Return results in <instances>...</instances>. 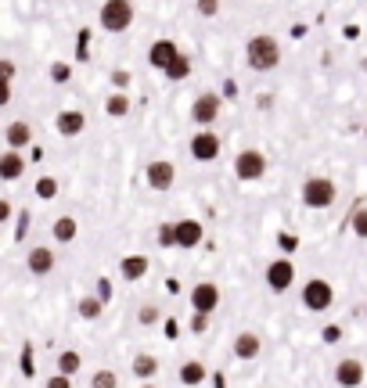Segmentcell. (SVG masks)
I'll list each match as a JSON object with an SVG mask.
<instances>
[{
  "label": "cell",
  "instance_id": "cell-1",
  "mask_svg": "<svg viewBox=\"0 0 367 388\" xmlns=\"http://www.w3.org/2000/svg\"><path fill=\"white\" fill-rule=\"evenodd\" d=\"M245 61H249L252 72H274L277 65H281V43H277V36H270V33L249 36V43H245Z\"/></svg>",
  "mask_w": 367,
  "mask_h": 388
},
{
  "label": "cell",
  "instance_id": "cell-2",
  "mask_svg": "<svg viewBox=\"0 0 367 388\" xmlns=\"http://www.w3.org/2000/svg\"><path fill=\"white\" fill-rule=\"evenodd\" d=\"M299 198H302V205H306V209L320 212V209H331L335 205L338 187L328 177H306V180H302V187H299Z\"/></svg>",
  "mask_w": 367,
  "mask_h": 388
},
{
  "label": "cell",
  "instance_id": "cell-3",
  "mask_svg": "<svg viewBox=\"0 0 367 388\" xmlns=\"http://www.w3.org/2000/svg\"><path fill=\"white\" fill-rule=\"evenodd\" d=\"M97 26L104 33H126L134 26V0H104L97 11Z\"/></svg>",
  "mask_w": 367,
  "mask_h": 388
},
{
  "label": "cell",
  "instance_id": "cell-4",
  "mask_svg": "<svg viewBox=\"0 0 367 388\" xmlns=\"http://www.w3.org/2000/svg\"><path fill=\"white\" fill-rule=\"evenodd\" d=\"M299 298H302V309H310V313H328L331 302H335V288H331L324 277H310L306 284H302Z\"/></svg>",
  "mask_w": 367,
  "mask_h": 388
},
{
  "label": "cell",
  "instance_id": "cell-5",
  "mask_svg": "<svg viewBox=\"0 0 367 388\" xmlns=\"http://www.w3.org/2000/svg\"><path fill=\"white\" fill-rule=\"evenodd\" d=\"M234 177L242 180V184L263 180L267 177V155H263V151H256V147L237 151V155H234Z\"/></svg>",
  "mask_w": 367,
  "mask_h": 388
},
{
  "label": "cell",
  "instance_id": "cell-6",
  "mask_svg": "<svg viewBox=\"0 0 367 388\" xmlns=\"http://www.w3.org/2000/svg\"><path fill=\"white\" fill-rule=\"evenodd\" d=\"M220 108H224V97L216 90H202L198 97L191 101V119L198 129H209L216 119H220Z\"/></svg>",
  "mask_w": 367,
  "mask_h": 388
},
{
  "label": "cell",
  "instance_id": "cell-7",
  "mask_svg": "<svg viewBox=\"0 0 367 388\" xmlns=\"http://www.w3.org/2000/svg\"><path fill=\"white\" fill-rule=\"evenodd\" d=\"M263 280H267V288H270L274 295H285V291L295 284V263H292L288 255L270 259V263H267V273H263Z\"/></svg>",
  "mask_w": 367,
  "mask_h": 388
},
{
  "label": "cell",
  "instance_id": "cell-8",
  "mask_svg": "<svg viewBox=\"0 0 367 388\" xmlns=\"http://www.w3.org/2000/svg\"><path fill=\"white\" fill-rule=\"evenodd\" d=\"M220 134H212V129H198L191 140H187V151H191V159L194 162H216L220 159Z\"/></svg>",
  "mask_w": 367,
  "mask_h": 388
},
{
  "label": "cell",
  "instance_id": "cell-9",
  "mask_svg": "<svg viewBox=\"0 0 367 388\" xmlns=\"http://www.w3.org/2000/svg\"><path fill=\"white\" fill-rule=\"evenodd\" d=\"M187 298H191V309H194V313L212 316L216 309H220V288H216L212 280H198V284L187 291Z\"/></svg>",
  "mask_w": 367,
  "mask_h": 388
},
{
  "label": "cell",
  "instance_id": "cell-10",
  "mask_svg": "<svg viewBox=\"0 0 367 388\" xmlns=\"http://www.w3.org/2000/svg\"><path fill=\"white\" fill-rule=\"evenodd\" d=\"M144 180L151 191H169L173 184H177V165H173L169 159H155L144 165Z\"/></svg>",
  "mask_w": 367,
  "mask_h": 388
},
{
  "label": "cell",
  "instance_id": "cell-11",
  "mask_svg": "<svg viewBox=\"0 0 367 388\" xmlns=\"http://www.w3.org/2000/svg\"><path fill=\"white\" fill-rule=\"evenodd\" d=\"M331 374H335V385H338V388H360L364 378H367V366H364L357 356H345V359L335 363Z\"/></svg>",
  "mask_w": 367,
  "mask_h": 388
},
{
  "label": "cell",
  "instance_id": "cell-12",
  "mask_svg": "<svg viewBox=\"0 0 367 388\" xmlns=\"http://www.w3.org/2000/svg\"><path fill=\"white\" fill-rule=\"evenodd\" d=\"M173 237H177V248H184V252H187V248H198L202 237H205V227L187 216V220H177V223H173Z\"/></svg>",
  "mask_w": 367,
  "mask_h": 388
},
{
  "label": "cell",
  "instance_id": "cell-13",
  "mask_svg": "<svg viewBox=\"0 0 367 388\" xmlns=\"http://www.w3.org/2000/svg\"><path fill=\"white\" fill-rule=\"evenodd\" d=\"M54 263H58V255H54V248H47V245H36V248L26 252V270H29L33 277L54 273Z\"/></svg>",
  "mask_w": 367,
  "mask_h": 388
},
{
  "label": "cell",
  "instance_id": "cell-14",
  "mask_svg": "<svg viewBox=\"0 0 367 388\" xmlns=\"http://www.w3.org/2000/svg\"><path fill=\"white\" fill-rule=\"evenodd\" d=\"M54 129H58V137H83L86 115L79 112V108H61V112L54 115Z\"/></svg>",
  "mask_w": 367,
  "mask_h": 388
},
{
  "label": "cell",
  "instance_id": "cell-15",
  "mask_svg": "<svg viewBox=\"0 0 367 388\" xmlns=\"http://www.w3.org/2000/svg\"><path fill=\"white\" fill-rule=\"evenodd\" d=\"M151 270V259L144 252H134V255H123V263H119V277L123 280H144Z\"/></svg>",
  "mask_w": 367,
  "mask_h": 388
},
{
  "label": "cell",
  "instance_id": "cell-16",
  "mask_svg": "<svg viewBox=\"0 0 367 388\" xmlns=\"http://www.w3.org/2000/svg\"><path fill=\"white\" fill-rule=\"evenodd\" d=\"M180 54V47H177V43H173V40H155V43H151V47H148V65H151V69H166V65L173 61V58H177Z\"/></svg>",
  "mask_w": 367,
  "mask_h": 388
},
{
  "label": "cell",
  "instance_id": "cell-17",
  "mask_svg": "<svg viewBox=\"0 0 367 388\" xmlns=\"http://www.w3.org/2000/svg\"><path fill=\"white\" fill-rule=\"evenodd\" d=\"M26 177V155H22V151H4V155H0V180H22Z\"/></svg>",
  "mask_w": 367,
  "mask_h": 388
},
{
  "label": "cell",
  "instance_id": "cell-18",
  "mask_svg": "<svg viewBox=\"0 0 367 388\" xmlns=\"http://www.w3.org/2000/svg\"><path fill=\"white\" fill-rule=\"evenodd\" d=\"M4 140H8V147H11V151L29 147V144H33V126H29L26 119H15V122H8V129H4Z\"/></svg>",
  "mask_w": 367,
  "mask_h": 388
},
{
  "label": "cell",
  "instance_id": "cell-19",
  "mask_svg": "<svg viewBox=\"0 0 367 388\" xmlns=\"http://www.w3.org/2000/svg\"><path fill=\"white\" fill-rule=\"evenodd\" d=\"M259 353H263V341H259L252 331H242V334H234V356L237 359H259Z\"/></svg>",
  "mask_w": 367,
  "mask_h": 388
},
{
  "label": "cell",
  "instance_id": "cell-20",
  "mask_svg": "<svg viewBox=\"0 0 367 388\" xmlns=\"http://www.w3.org/2000/svg\"><path fill=\"white\" fill-rule=\"evenodd\" d=\"M76 234H79V223L72 220V216H58V220L51 223L54 245H72V241H76Z\"/></svg>",
  "mask_w": 367,
  "mask_h": 388
},
{
  "label": "cell",
  "instance_id": "cell-21",
  "mask_svg": "<svg viewBox=\"0 0 367 388\" xmlns=\"http://www.w3.org/2000/svg\"><path fill=\"white\" fill-rule=\"evenodd\" d=\"M177 378H180L184 388H198V385L205 381V363H198V359H184V363H180V371H177Z\"/></svg>",
  "mask_w": 367,
  "mask_h": 388
},
{
  "label": "cell",
  "instance_id": "cell-22",
  "mask_svg": "<svg viewBox=\"0 0 367 388\" xmlns=\"http://www.w3.org/2000/svg\"><path fill=\"white\" fill-rule=\"evenodd\" d=\"M130 371H134V378H137V381H151V378L159 374V359L151 356V353H137V356H134V363H130Z\"/></svg>",
  "mask_w": 367,
  "mask_h": 388
},
{
  "label": "cell",
  "instance_id": "cell-23",
  "mask_svg": "<svg viewBox=\"0 0 367 388\" xmlns=\"http://www.w3.org/2000/svg\"><path fill=\"white\" fill-rule=\"evenodd\" d=\"M54 371H58V374H65V378H76V374L83 371V356H79L76 349H65V353H58V359H54Z\"/></svg>",
  "mask_w": 367,
  "mask_h": 388
},
{
  "label": "cell",
  "instance_id": "cell-24",
  "mask_svg": "<svg viewBox=\"0 0 367 388\" xmlns=\"http://www.w3.org/2000/svg\"><path fill=\"white\" fill-rule=\"evenodd\" d=\"M162 76H166L169 83H180V79H187V76H191V58L180 51V54H177V58H173V61L166 65V69H162Z\"/></svg>",
  "mask_w": 367,
  "mask_h": 388
},
{
  "label": "cell",
  "instance_id": "cell-25",
  "mask_svg": "<svg viewBox=\"0 0 367 388\" xmlns=\"http://www.w3.org/2000/svg\"><path fill=\"white\" fill-rule=\"evenodd\" d=\"M104 115H108V119H126V115H130V97H126L123 90L108 94V97H104Z\"/></svg>",
  "mask_w": 367,
  "mask_h": 388
},
{
  "label": "cell",
  "instance_id": "cell-26",
  "mask_svg": "<svg viewBox=\"0 0 367 388\" xmlns=\"http://www.w3.org/2000/svg\"><path fill=\"white\" fill-rule=\"evenodd\" d=\"M76 313H79L83 320H97V316L104 313V302H101L97 295H83L79 306H76Z\"/></svg>",
  "mask_w": 367,
  "mask_h": 388
},
{
  "label": "cell",
  "instance_id": "cell-27",
  "mask_svg": "<svg viewBox=\"0 0 367 388\" xmlns=\"http://www.w3.org/2000/svg\"><path fill=\"white\" fill-rule=\"evenodd\" d=\"M33 191H36V198H43V202H51V198H54V194H58V180H54V177H40Z\"/></svg>",
  "mask_w": 367,
  "mask_h": 388
},
{
  "label": "cell",
  "instance_id": "cell-28",
  "mask_svg": "<svg viewBox=\"0 0 367 388\" xmlns=\"http://www.w3.org/2000/svg\"><path fill=\"white\" fill-rule=\"evenodd\" d=\"M350 227H353L357 237H364V241H367V205H360V209L350 216Z\"/></svg>",
  "mask_w": 367,
  "mask_h": 388
},
{
  "label": "cell",
  "instance_id": "cell-29",
  "mask_svg": "<svg viewBox=\"0 0 367 388\" xmlns=\"http://www.w3.org/2000/svg\"><path fill=\"white\" fill-rule=\"evenodd\" d=\"M159 320H162L159 306H141V309H137V323H141V328H155Z\"/></svg>",
  "mask_w": 367,
  "mask_h": 388
},
{
  "label": "cell",
  "instance_id": "cell-30",
  "mask_svg": "<svg viewBox=\"0 0 367 388\" xmlns=\"http://www.w3.org/2000/svg\"><path fill=\"white\" fill-rule=\"evenodd\" d=\"M91 388H119V378H116V371H94V378H91Z\"/></svg>",
  "mask_w": 367,
  "mask_h": 388
},
{
  "label": "cell",
  "instance_id": "cell-31",
  "mask_svg": "<svg viewBox=\"0 0 367 388\" xmlns=\"http://www.w3.org/2000/svg\"><path fill=\"white\" fill-rule=\"evenodd\" d=\"M18 371L26 374V378L36 374V366H33V345H22V353H18Z\"/></svg>",
  "mask_w": 367,
  "mask_h": 388
},
{
  "label": "cell",
  "instance_id": "cell-32",
  "mask_svg": "<svg viewBox=\"0 0 367 388\" xmlns=\"http://www.w3.org/2000/svg\"><path fill=\"white\" fill-rule=\"evenodd\" d=\"M194 11H198L202 18H216L220 15V0H194Z\"/></svg>",
  "mask_w": 367,
  "mask_h": 388
},
{
  "label": "cell",
  "instance_id": "cell-33",
  "mask_svg": "<svg viewBox=\"0 0 367 388\" xmlns=\"http://www.w3.org/2000/svg\"><path fill=\"white\" fill-rule=\"evenodd\" d=\"M155 241H159L162 248H177V237H173V223H162V227L155 230Z\"/></svg>",
  "mask_w": 367,
  "mask_h": 388
},
{
  "label": "cell",
  "instance_id": "cell-34",
  "mask_svg": "<svg viewBox=\"0 0 367 388\" xmlns=\"http://www.w3.org/2000/svg\"><path fill=\"white\" fill-rule=\"evenodd\" d=\"M51 79H54V83H69V79H72V65L54 61V65H51Z\"/></svg>",
  "mask_w": 367,
  "mask_h": 388
},
{
  "label": "cell",
  "instance_id": "cell-35",
  "mask_svg": "<svg viewBox=\"0 0 367 388\" xmlns=\"http://www.w3.org/2000/svg\"><path fill=\"white\" fill-rule=\"evenodd\" d=\"M97 298L104 302V306L112 302V277H97Z\"/></svg>",
  "mask_w": 367,
  "mask_h": 388
},
{
  "label": "cell",
  "instance_id": "cell-36",
  "mask_svg": "<svg viewBox=\"0 0 367 388\" xmlns=\"http://www.w3.org/2000/svg\"><path fill=\"white\" fill-rule=\"evenodd\" d=\"M191 331L194 334H205L209 331V316L205 313H191Z\"/></svg>",
  "mask_w": 367,
  "mask_h": 388
},
{
  "label": "cell",
  "instance_id": "cell-37",
  "mask_svg": "<svg viewBox=\"0 0 367 388\" xmlns=\"http://www.w3.org/2000/svg\"><path fill=\"white\" fill-rule=\"evenodd\" d=\"M15 76H18V65H15L11 58H0V79H8V83H11Z\"/></svg>",
  "mask_w": 367,
  "mask_h": 388
},
{
  "label": "cell",
  "instance_id": "cell-38",
  "mask_svg": "<svg viewBox=\"0 0 367 388\" xmlns=\"http://www.w3.org/2000/svg\"><path fill=\"white\" fill-rule=\"evenodd\" d=\"M43 388H72V378H65V374H58V371H54L47 381H43Z\"/></svg>",
  "mask_w": 367,
  "mask_h": 388
},
{
  "label": "cell",
  "instance_id": "cell-39",
  "mask_svg": "<svg viewBox=\"0 0 367 388\" xmlns=\"http://www.w3.org/2000/svg\"><path fill=\"white\" fill-rule=\"evenodd\" d=\"M112 86H116V90H126V86H130V72L126 69H116L112 72Z\"/></svg>",
  "mask_w": 367,
  "mask_h": 388
},
{
  "label": "cell",
  "instance_id": "cell-40",
  "mask_svg": "<svg viewBox=\"0 0 367 388\" xmlns=\"http://www.w3.org/2000/svg\"><path fill=\"white\" fill-rule=\"evenodd\" d=\"M8 104H11V83L0 79V108H8Z\"/></svg>",
  "mask_w": 367,
  "mask_h": 388
},
{
  "label": "cell",
  "instance_id": "cell-41",
  "mask_svg": "<svg viewBox=\"0 0 367 388\" xmlns=\"http://www.w3.org/2000/svg\"><path fill=\"white\" fill-rule=\"evenodd\" d=\"M11 216H15L11 202H8V198H0V223H8V220H11Z\"/></svg>",
  "mask_w": 367,
  "mask_h": 388
},
{
  "label": "cell",
  "instance_id": "cell-42",
  "mask_svg": "<svg viewBox=\"0 0 367 388\" xmlns=\"http://www.w3.org/2000/svg\"><path fill=\"white\" fill-rule=\"evenodd\" d=\"M342 338V328H324V341H328V345H335Z\"/></svg>",
  "mask_w": 367,
  "mask_h": 388
},
{
  "label": "cell",
  "instance_id": "cell-43",
  "mask_svg": "<svg viewBox=\"0 0 367 388\" xmlns=\"http://www.w3.org/2000/svg\"><path fill=\"white\" fill-rule=\"evenodd\" d=\"M26 230H29V212H22V220H18V237H26Z\"/></svg>",
  "mask_w": 367,
  "mask_h": 388
},
{
  "label": "cell",
  "instance_id": "cell-44",
  "mask_svg": "<svg viewBox=\"0 0 367 388\" xmlns=\"http://www.w3.org/2000/svg\"><path fill=\"white\" fill-rule=\"evenodd\" d=\"M162 331H166V338H177V323L166 320V323H162Z\"/></svg>",
  "mask_w": 367,
  "mask_h": 388
},
{
  "label": "cell",
  "instance_id": "cell-45",
  "mask_svg": "<svg viewBox=\"0 0 367 388\" xmlns=\"http://www.w3.org/2000/svg\"><path fill=\"white\" fill-rule=\"evenodd\" d=\"M364 137H367V122H364Z\"/></svg>",
  "mask_w": 367,
  "mask_h": 388
},
{
  "label": "cell",
  "instance_id": "cell-46",
  "mask_svg": "<svg viewBox=\"0 0 367 388\" xmlns=\"http://www.w3.org/2000/svg\"><path fill=\"white\" fill-rule=\"evenodd\" d=\"M144 388H155V385H144Z\"/></svg>",
  "mask_w": 367,
  "mask_h": 388
},
{
  "label": "cell",
  "instance_id": "cell-47",
  "mask_svg": "<svg viewBox=\"0 0 367 388\" xmlns=\"http://www.w3.org/2000/svg\"><path fill=\"white\" fill-rule=\"evenodd\" d=\"M364 316H367V306H364Z\"/></svg>",
  "mask_w": 367,
  "mask_h": 388
},
{
  "label": "cell",
  "instance_id": "cell-48",
  "mask_svg": "<svg viewBox=\"0 0 367 388\" xmlns=\"http://www.w3.org/2000/svg\"><path fill=\"white\" fill-rule=\"evenodd\" d=\"M364 69H367V61H364Z\"/></svg>",
  "mask_w": 367,
  "mask_h": 388
}]
</instances>
